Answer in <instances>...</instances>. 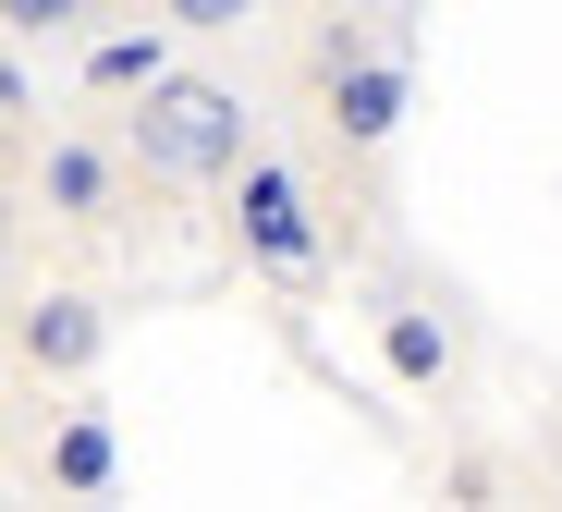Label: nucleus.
I'll use <instances>...</instances> for the list:
<instances>
[{
  "instance_id": "3",
  "label": "nucleus",
  "mask_w": 562,
  "mask_h": 512,
  "mask_svg": "<svg viewBox=\"0 0 562 512\" xmlns=\"http://www.w3.org/2000/svg\"><path fill=\"white\" fill-rule=\"evenodd\" d=\"M99 342H111V318H99V293H74V281L25 293V318H13V354H25L37 378H86Z\"/></svg>"
},
{
  "instance_id": "10",
  "label": "nucleus",
  "mask_w": 562,
  "mask_h": 512,
  "mask_svg": "<svg viewBox=\"0 0 562 512\" xmlns=\"http://www.w3.org/2000/svg\"><path fill=\"white\" fill-rule=\"evenodd\" d=\"M99 476H111V440L74 428V440H61V488H99Z\"/></svg>"
},
{
  "instance_id": "7",
  "label": "nucleus",
  "mask_w": 562,
  "mask_h": 512,
  "mask_svg": "<svg viewBox=\"0 0 562 512\" xmlns=\"http://www.w3.org/2000/svg\"><path fill=\"white\" fill-rule=\"evenodd\" d=\"M380 354H392V378H440V366H452V342H440L428 318H392V330H380Z\"/></svg>"
},
{
  "instance_id": "4",
  "label": "nucleus",
  "mask_w": 562,
  "mask_h": 512,
  "mask_svg": "<svg viewBox=\"0 0 562 512\" xmlns=\"http://www.w3.org/2000/svg\"><path fill=\"white\" fill-rule=\"evenodd\" d=\"M330 123H342L355 147H380V135L404 123V73H392V61H355V73L330 86Z\"/></svg>"
},
{
  "instance_id": "8",
  "label": "nucleus",
  "mask_w": 562,
  "mask_h": 512,
  "mask_svg": "<svg viewBox=\"0 0 562 512\" xmlns=\"http://www.w3.org/2000/svg\"><path fill=\"white\" fill-rule=\"evenodd\" d=\"M147 13H159V25H183V37H221V25H245V13H257V0H147Z\"/></svg>"
},
{
  "instance_id": "5",
  "label": "nucleus",
  "mask_w": 562,
  "mask_h": 512,
  "mask_svg": "<svg viewBox=\"0 0 562 512\" xmlns=\"http://www.w3.org/2000/svg\"><path fill=\"white\" fill-rule=\"evenodd\" d=\"M111 183H123V171H111L99 147H49V159H37V195H49L61 220H111Z\"/></svg>"
},
{
  "instance_id": "2",
  "label": "nucleus",
  "mask_w": 562,
  "mask_h": 512,
  "mask_svg": "<svg viewBox=\"0 0 562 512\" xmlns=\"http://www.w3.org/2000/svg\"><path fill=\"white\" fill-rule=\"evenodd\" d=\"M233 220H245V244H257V269H269V281H306V269H318L306 183L281 171V159H245V171H233Z\"/></svg>"
},
{
  "instance_id": "6",
  "label": "nucleus",
  "mask_w": 562,
  "mask_h": 512,
  "mask_svg": "<svg viewBox=\"0 0 562 512\" xmlns=\"http://www.w3.org/2000/svg\"><path fill=\"white\" fill-rule=\"evenodd\" d=\"M159 73H171L159 25H147V37H99V49H86V86H111V98H135V86H159Z\"/></svg>"
},
{
  "instance_id": "9",
  "label": "nucleus",
  "mask_w": 562,
  "mask_h": 512,
  "mask_svg": "<svg viewBox=\"0 0 562 512\" xmlns=\"http://www.w3.org/2000/svg\"><path fill=\"white\" fill-rule=\"evenodd\" d=\"M0 25H13V37H74L86 0H0Z\"/></svg>"
},
{
  "instance_id": "1",
  "label": "nucleus",
  "mask_w": 562,
  "mask_h": 512,
  "mask_svg": "<svg viewBox=\"0 0 562 512\" xmlns=\"http://www.w3.org/2000/svg\"><path fill=\"white\" fill-rule=\"evenodd\" d=\"M123 159H135L147 183H233V171H245V86H221V73H159V86H135Z\"/></svg>"
}]
</instances>
